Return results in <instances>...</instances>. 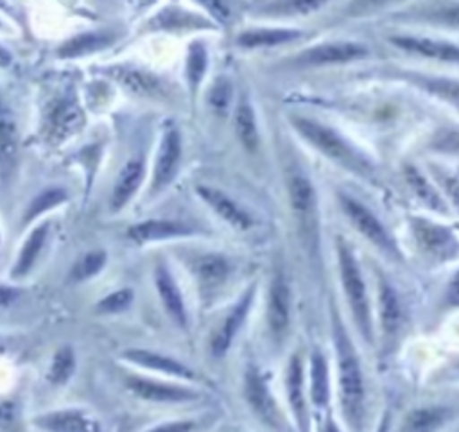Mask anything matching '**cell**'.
<instances>
[{
  "mask_svg": "<svg viewBox=\"0 0 459 432\" xmlns=\"http://www.w3.org/2000/svg\"><path fill=\"white\" fill-rule=\"evenodd\" d=\"M389 43L405 54L420 56L439 63L459 65V43L448 39L423 34H393L389 36Z\"/></svg>",
  "mask_w": 459,
  "mask_h": 432,
  "instance_id": "obj_6",
  "label": "cell"
},
{
  "mask_svg": "<svg viewBox=\"0 0 459 432\" xmlns=\"http://www.w3.org/2000/svg\"><path fill=\"white\" fill-rule=\"evenodd\" d=\"M405 181H407V185L411 186V190L418 195V199H420L425 206H429L430 210L446 213L445 199L439 195V192L429 183V179H427L416 167H411V165L405 167Z\"/></svg>",
  "mask_w": 459,
  "mask_h": 432,
  "instance_id": "obj_27",
  "label": "cell"
},
{
  "mask_svg": "<svg viewBox=\"0 0 459 432\" xmlns=\"http://www.w3.org/2000/svg\"><path fill=\"white\" fill-rule=\"evenodd\" d=\"M45 237H47V224H41L38 226L36 229H32V233L29 235L27 242L23 244L22 251H20V256H18V262L13 269V276L18 278V276H23L30 267L32 264L36 262L41 247H43V242H45Z\"/></svg>",
  "mask_w": 459,
  "mask_h": 432,
  "instance_id": "obj_34",
  "label": "cell"
},
{
  "mask_svg": "<svg viewBox=\"0 0 459 432\" xmlns=\"http://www.w3.org/2000/svg\"><path fill=\"white\" fill-rule=\"evenodd\" d=\"M192 428H195V425H194L192 421H181V423L160 425V427H156L154 430H167V432H170V430H192Z\"/></svg>",
  "mask_w": 459,
  "mask_h": 432,
  "instance_id": "obj_45",
  "label": "cell"
},
{
  "mask_svg": "<svg viewBox=\"0 0 459 432\" xmlns=\"http://www.w3.org/2000/svg\"><path fill=\"white\" fill-rule=\"evenodd\" d=\"M253 292H255V289H249V290L242 296V299L233 307V310L226 315L224 323H222V324L219 326V330L213 333L212 342H210V350H212V355H213V357L219 359V357H222V355L228 351V348H230V344H231L235 333L238 332V328L242 326V323H244V319H246V314H247L249 305H251V299H253Z\"/></svg>",
  "mask_w": 459,
  "mask_h": 432,
  "instance_id": "obj_16",
  "label": "cell"
},
{
  "mask_svg": "<svg viewBox=\"0 0 459 432\" xmlns=\"http://www.w3.org/2000/svg\"><path fill=\"white\" fill-rule=\"evenodd\" d=\"M179 161H181V136L176 129H170L165 133L156 156L154 177H152L154 190L167 186L176 177Z\"/></svg>",
  "mask_w": 459,
  "mask_h": 432,
  "instance_id": "obj_12",
  "label": "cell"
},
{
  "mask_svg": "<svg viewBox=\"0 0 459 432\" xmlns=\"http://www.w3.org/2000/svg\"><path fill=\"white\" fill-rule=\"evenodd\" d=\"M106 264V253L104 251H91L81 256V260H77V264L72 269V278L75 281H82L88 280L91 276H95Z\"/></svg>",
  "mask_w": 459,
  "mask_h": 432,
  "instance_id": "obj_38",
  "label": "cell"
},
{
  "mask_svg": "<svg viewBox=\"0 0 459 432\" xmlns=\"http://www.w3.org/2000/svg\"><path fill=\"white\" fill-rule=\"evenodd\" d=\"M398 22L430 25L459 32V0L416 2L393 14Z\"/></svg>",
  "mask_w": 459,
  "mask_h": 432,
  "instance_id": "obj_5",
  "label": "cell"
},
{
  "mask_svg": "<svg viewBox=\"0 0 459 432\" xmlns=\"http://www.w3.org/2000/svg\"><path fill=\"white\" fill-rule=\"evenodd\" d=\"M11 63V54L0 47V66H7Z\"/></svg>",
  "mask_w": 459,
  "mask_h": 432,
  "instance_id": "obj_46",
  "label": "cell"
},
{
  "mask_svg": "<svg viewBox=\"0 0 459 432\" xmlns=\"http://www.w3.org/2000/svg\"><path fill=\"white\" fill-rule=\"evenodd\" d=\"M190 233H194L192 226L170 219H152L129 228V237L136 242H154Z\"/></svg>",
  "mask_w": 459,
  "mask_h": 432,
  "instance_id": "obj_19",
  "label": "cell"
},
{
  "mask_svg": "<svg viewBox=\"0 0 459 432\" xmlns=\"http://www.w3.org/2000/svg\"><path fill=\"white\" fill-rule=\"evenodd\" d=\"M337 262H339L342 289L346 292V299L353 314V321L359 326L364 341L371 342V314H369V301H368V292H366L364 278L360 272V265L357 264L351 249L341 237H337Z\"/></svg>",
  "mask_w": 459,
  "mask_h": 432,
  "instance_id": "obj_3",
  "label": "cell"
},
{
  "mask_svg": "<svg viewBox=\"0 0 459 432\" xmlns=\"http://www.w3.org/2000/svg\"><path fill=\"white\" fill-rule=\"evenodd\" d=\"M74 369H75V355H74L72 348L65 346V348L57 350L52 359V364L48 369V380L56 385H61L72 376Z\"/></svg>",
  "mask_w": 459,
  "mask_h": 432,
  "instance_id": "obj_36",
  "label": "cell"
},
{
  "mask_svg": "<svg viewBox=\"0 0 459 432\" xmlns=\"http://www.w3.org/2000/svg\"><path fill=\"white\" fill-rule=\"evenodd\" d=\"M378 315L384 337L393 339L402 326V305L396 290L382 274L378 276Z\"/></svg>",
  "mask_w": 459,
  "mask_h": 432,
  "instance_id": "obj_18",
  "label": "cell"
},
{
  "mask_svg": "<svg viewBox=\"0 0 459 432\" xmlns=\"http://www.w3.org/2000/svg\"><path fill=\"white\" fill-rule=\"evenodd\" d=\"M398 77L459 111V79L443 77V75H427V73L407 72V70L398 72Z\"/></svg>",
  "mask_w": 459,
  "mask_h": 432,
  "instance_id": "obj_10",
  "label": "cell"
},
{
  "mask_svg": "<svg viewBox=\"0 0 459 432\" xmlns=\"http://www.w3.org/2000/svg\"><path fill=\"white\" fill-rule=\"evenodd\" d=\"M38 425H41L47 430H57V432H77V430H91V423L81 414V412H52L48 416H43L38 419Z\"/></svg>",
  "mask_w": 459,
  "mask_h": 432,
  "instance_id": "obj_33",
  "label": "cell"
},
{
  "mask_svg": "<svg viewBox=\"0 0 459 432\" xmlns=\"http://www.w3.org/2000/svg\"><path fill=\"white\" fill-rule=\"evenodd\" d=\"M13 292L11 290H5V289H0V305H5L7 301H11V296Z\"/></svg>",
  "mask_w": 459,
  "mask_h": 432,
  "instance_id": "obj_47",
  "label": "cell"
},
{
  "mask_svg": "<svg viewBox=\"0 0 459 432\" xmlns=\"http://www.w3.org/2000/svg\"><path fill=\"white\" fill-rule=\"evenodd\" d=\"M289 201L294 215L305 229L307 237H314L317 224V199L310 179L305 174H292L289 177Z\"/></svg>",
  "mask_w": 459,
  "mask_h": 432,
  "instance_id": "obj_8",
  "label": "cell"
},
{
  "mask_svg": "<svg viewBox=\"0 0 459 432\" xmlns=\"http://www.w3.org/2000/svg\"><path fill=\"white\" fill-rule=\"evenodd\" d=\"M228 262L219 255H206L197 258L194 265V272L199 283L206 289H215L224 283L228 276Z\"/></svg>",
  "mask_w": 459,
  "mask_h": 432,
  "instance_id": "obj_28",
  "label": "cell"
},
{
  "mask_svg": "<svg viewBox=\"0 0 459 432\" xmlns=\"http://www.w3.org/2000/svg\"><path fill=\"white\" fill-rule=\"evenodd\" d=\"M332 0H265L256 5V13L271 18L310 16L328 5Z\"/></svg>",
  "mask_w": 459,
  "mask_h": 432,
  "instance_id": "obj_21",
  "label": "cell"
},
{
  "mask_svg": "<svg viewBox=\"0 0 459 432\" xmlns=\"http://www.w3.org/2000/svg\"><path fill=\"white\" fill-rule=\"evenodd\" d=\"M197 194L206 204L212 206V210L221 219H224L233 228L247 229L253 226V219L249 217V213L244 208H240L231 197H228L224 192L213 186H197Z\"/></svg>",
  "mask_w": 459,
  "mask_h": 432,
  "instance_id": "obj_13",
  "label": "cell"
},
{
  "mask_svg": "<svg viewBox=\"0 0 459 432\" xmlns=\"http://www.w3.org/2000/svg\"><path fill=\"white\" fill-rule=\"evenodd\" d=\"M124 359L138 364V366H143V367H149V369H156V371H163L167 375H172V376H179V378H186V380H192L195 378L194 371L190 367H186L185 364L167 357V355H161V353H156V351H149V350H126L124 351Z\"/></svg>",
  "mask_w": 459,
  "mask_h": 432,
  "instance_id": "obj_20",
  "label": "cell"
},
{
  "mask_svg": "<svg viewBox=\"0 0 459 432\" xmlns=\"http://www.w3.org/2000/svg\"><path fill=\"white\" fill-rule=\"evenodd\" d=\"M333 342L337 351V369H339V391L342 414L351 428L362 427L364 416V382L362 369L357 359V351L350 341L337 314H333Z\"/></svg>",
  "mask_w": 459,
  "mask_h": 432,
  "instance_id": "obj_2",
  "label": "cell"
},
{
  "mask_svg": "<svg viewBox=\"0 0 459 432\" xmlns=\"http://www.w3.org/2000/svg\"><path fill=\"white\" fill-rule=\"evenodd\" d=\"M235 131L240 140V143L247 151H255L258 147V127L255 118V109L242 100L235 111Z\"/></svg>",
  "mask_w": 459,
  "mask_h": 432,
  "instance_id": "obj_30",
  "label": "cell"
},
{
  "mask_svg": "<svg viewBox=\"0 0 459 432\" xmlns=\"http://www.w3.org/2000/svg\"><path fill=\"white\" fill-rule=\"evenodd\" d=\"M289 120L296 129V133L301 138H305L314 149L325 154L328 160L335 161L337 165L344 167L346 170L360 177L373 179L375 176L373 163L332 125H326L319 120L301 117V115H290Z\"/></svg>",
  "mask_w": 459,
  "mask_h": 432,
  "instance_id": "obj_1",
  "label": "cell"
},
{
  "mask_svg": "<svg viewBox=\"0 0 459 432\" xmlns=\"http://www.w3.org/2000/svg\"><path fill=\"white\" fill-rule=\"evenodd\" d=\"M448 301L452 305H459V272L450 280V285H448Z\"/></svg>",
  "mask_w": 459,
  "mask_h": 432,
  "instance_id": "obj_44",
  "label": "cell"
},
{
  "mask_svg": "<svg viewBox=\"0 0 459 432\" xmlns=\"http://www.w3.org/2000/svg\"><path fill=\"white\" fill-rule=\"evenodd\" d=\"M446 418H448V410L443 407L416 409L407 414L403 421V430H416V432L436 430L446 421Z\"/></svg>",
  "mask_w": 459,
  "mask_h": 432,
  "instance_id": "obj_31",
  "label": "cell"
},
{
  "mask_svg": "<svg viewBox=\"0 0 459 432\" xmlns=\"http://www.w3.org/2000/svg\"><path fill=\"white\" fill-rule=\"evenodd\" d=\"M441 179L445 183V188H446L450 199L459 206V179H455L452 176H443Z\"/></svg>",
  "mask_w": 459,
  "mask_h": 432,
  "instance_id": "obj_43",
  "label": "cell"
},
{
  "mask_svg": "<svg viewBox=\"0 0 459 432\" xmlns=\"http://www.w3.org/2000/svg\"><path fill=\"white\" fill-rule=\"evenodd\" d=\"M369 56L368 45L353 39H332L316 43L292 57V65L298 68H321L333 65H348L366 59Z\"/></svg>",
  "mask_w": 459,
  "mask_h": 432,
  "instance_id": "obj_4",
  "label": "cell"
},
{
  "mask_svg": "<svg viewBox=\"0 0 459 432\" xmlns=\"http://www.w3.org/2000/svg\"><path fill=\"white\" fill-rule=\"evenodd\" d=\"M244 394L247 403L253 407V410L269 425H276V405L274 400L267 389V384L264 382L262 375L256 367H249L246 373V385Z\"/></svg>",
  "mask_w": 459,
  "mask_h": 432,
  "instance_id": "obj_15",
  "label": "cell"
},
{
  "mask_svg": "<svg viewBox=\"0 0 459 432\" xmlns=\"http://www.w3.org/2000/svg\"><path fill=\"white\" fill-rule=\"evenodd\" d=\"M409 0H346V4L339 11L341 20H357L377 14L394 5H402Z\"/></svg>",
  "mask_w": 459,
  "mask_h": 432,
  "instance_id": "obj_32",
  "label": "cell"
},
{
  "mask_svg": "<svg viewBox=\"0 0 459 432\" xmlns=\"http://www.w3.org/2000/svg\"><path fill=\"white\" fill-rule=\"evenodd\" d=\"M305 34L290 27H258L238 34L237 45L242 48H269L301 39Z\"/></svg>",
  "mask_w": 459,
  "mask_h": 432,
  "instance_id": "obj_14",
  "label": "cell"
},
{
  "mask_svg": "<svg viewBox=\"0 0 459 432\" xmlns=\"http://www.w3.org/2000/svg\"><path fill=\"white\" fill-rule=\"evenodd\" d=\"M230 100H231V86H230V82L226 79H217L212 84L210 91H208L210 106L213 109H217V111H224L228 108Z\"/></svg>",
  "mask_w": 459,
  "mask_h": 432,
  "instance_id": "obj_41",
  "label": "cell"
},
{
  "mask_svg": "<svg viewBox=\"0 0 459 432\" xmlns=\"http://www.w3.org/2000/svg\"><path fill=\"white\" fill-rule=\"evenodd\" d=\"M206 65H208V57H206L204 47L201 43L192 45L190 52H188V59H186V77H188V84H190L192 91H195V88L199 86V82L204 75Z\"/></svg>",
  "mask_w": 459,
  "mask_h": 432,
  "instance_id": "obj_37",
  "label": "cell"
},
{
  "mask_svg": "<svg viewBox=\"0 0 459 432\" xmlns=\"http://www.w3.org/2000/svg\"><path fill=\"white\" fill-rule=\"evenodd\" d=\"M113 75L117 81L126 86L131 93L142 95V97H156L161 93V84L160 81L142 70H133V68H115Z\"/></svg>",
  "mask_w": 459,
  "mask_h": 432,
  "instance_id": "obj_25",
  "label": "cell"
},
{
  "mask_svg": "<svg viewBox=\"0 0 459 432\" xmlns=\"http://www.w3.org/2000/svg\"><path fill=\"white\" fill-rule=\"evenodd\" d=\"M339 197V204L342 208V212L346 213V217L350 219V222L378 249L389 253V255H398V249L393 242V238L389 237V233L385 231L384 224L377 219V215L368 210L362 203L355 201L353 197L346 195V194H337Z\"/></svg>",
  "mask_w": 459,
  "mask_h": 432,
  "instance_id": "obj_7",
  "label": "cell"
},
{
  "mask_svg": "<svg viewBox=\"0 0 459 432\" xmlns=\"http://www.w3.org/2000/svg\"><path fill=\"white\" fill-rule=\"evenodd\" d=\"M143 177V161L140 158L129 160L117 176L113 194H111V206L113 210H120L138 190Z\"/></svg>",
  "mask_w": 459,
  "mask_h": 432,
  "instance_id": "obj_23",
  "label": "cell"
},
{
  "mask_svg": "<svg viewBox=\"0 0 459 432\" xmlns=\"http://www.w3.org/2000/svg\"><path fill=\"white\" fill-rule=\"evenodd\" d=\"M290 319V290L281 274L271 281L267 299V323L274 333H281Z\"/></svg>",
  "mask_w": 459,
  "mask_h": 432,
  "instance_id": "obj_17",
  "label": "cell"
},
{
  "mask_svg": "<svg viewBox=\"0 0 459 432\" xmlns=\"http://www.w3.org/2000/svg\"><path fill=\"white\" fill-rule=\"evenodd\" d=\"M65 199H66V194H65L63 190H59V188H54V190H47V192H43L41 195H38V197L30 203V206H29V210H27V217H25V220H30L32 217L39 215L41 212H47L48 208L57 206V204H59V203H63Z\"/></svg>",
  "mask_w": 459,
  "mask_h": 432,
  "instance_id": "obj_39",
  "label": "cell"
},
{
  "mask_svg": "<svg viewBox=\"0 0 459 432\" xmlns=\"http://www.w3.org/2000/svg\"><path fill=\"white\" fill-rule=\"evenodd\" d=\"M18 154V129L14 120L9 115H0V174L5 177L14 163Z\"/></svg>",
  "mask_w": 459,
  "mask_h": 432,
  "instance_id": "obj_26",
  "label": "cell"
},
{
  "mask_svg": "<svg viewBox=\"0 0 459 432\" xmlns=\"http://www.w3.org/2000/svg\"><path fill=\"white\" fill-rule=\"evenodd\" d=\"M411 222L416 240L430 256L448 260L459 253V242L446 226L430 222L427 219H412Z\"/></svg>",
  "mask_w": 459,
  "mask_h": 432,
  "instance_id": "obj_9",
  "label": "cell"
},
{
  "mask_svg": "<svg viewBox=\"0 0 459 432\" xmlns=\"http://www.w3.org/2000/svg\"><path fill=\"white\" fill-rule=\"evenodd\" d=\"M127 389L142 400L156 402V403H178L197 398V394L185 387H176L172 384H161L140 376H129L126 380Z\"/></svg>",
  "mask_w": 459,
  "mask_h": 432,
  "instance_id": "obj_11",
  "label": "cell"
},
{
  "mask_svg": "<svg viewBox=\"0 0 459 432\" xmlns=\"http://www.w3.org/2000/svg\"><path fill=\"white\" fill-rule=\"evenodd\" d=\"M310 396L316 407H325L328 403V367L321 351H314L310 360Z\"/></svg>",
  "mask_w": 459,
  "mask_h": 432,
  "instance_id": "obj_29",
  "label": "cell"
},
{
  "mask_svg": "<svg viewBox=\"0 0 459 432\" xmlns=\"http://www.w3.org/2000/svg\"><path fill=\"white\" fill-rule=\"evenodd\" d=\"M131 299H133V292L129 289H122L100 299V303L97 305V310L102 314H118L129 307Z\"/></svg>",
  "mask_w": 459,
  "mask_h": 432,
  "instance_id": "obj_40",
  "label": "cell"
},
{
  "mask_svg": "<svg viewBox=\"0 0 459 432\" xmlns=\"http://www.w3.org/2000/svg\"><path fill=\"white\" fill-rule=\"evenodd\" d=\"M109 43V36L104 34H81L70 41H66L61 48L59 54L63 57H75L88 54L91 50H99Z\"/></svg>",
  "mask_w": 459,
  "mask_h": 432,
  "instance_id": "obj_35",
  "label": "cell"
},
{
  "mask_svg": "<svg viewBox=\"0 0 459 432\" xmlns=\"http://www.w3.org/2000/svg\"><path fill=\"white\" fill-rule=\"evenodd\" d=\"M201 2L213 18H217L219 22H228L230 18V9H228V4L224 0H197Z\"/></svg>",
  "mask_w": 459,
  "mask_h": 432,
  "instance_id": "obj_42",
  "label": "cell"
},
{
  "mask_svg": "<svg viewBox=\"0 0 459 432\" xmlns=\"http://www.w3.org/2000/svg\"><path fill=\"white\" fill-rule=\"evenodd\" d=\"M287 394L290 402V409L298 419L301 428H307V410L303 400V367L298 355H292L287 369Z\"/></svg>",
  "mask_w": 459,
  "mask_h": 432,
  "instance_id": "obj_24",
  "label": "cell"
},
{
  "mask_svg": "<svg viewBox=\"0 0 459 432\" xmlns=\"http://www.w3.org/2000/svg\"><path fill=\"white\" fill-rule=\"evenodd\" d=\"M154 283H156L158 294L161 298V303H163L167 314L174 319L176 324L185 326L186 324V312H185L183 296H181L174 278L170 276V272L165 267H156Z\"/></svg>",
  "mask_w": 459,
  "mask_h": 432,
  "instance_id": "obj_22",
  "label": "cell"
}]
</instances>
